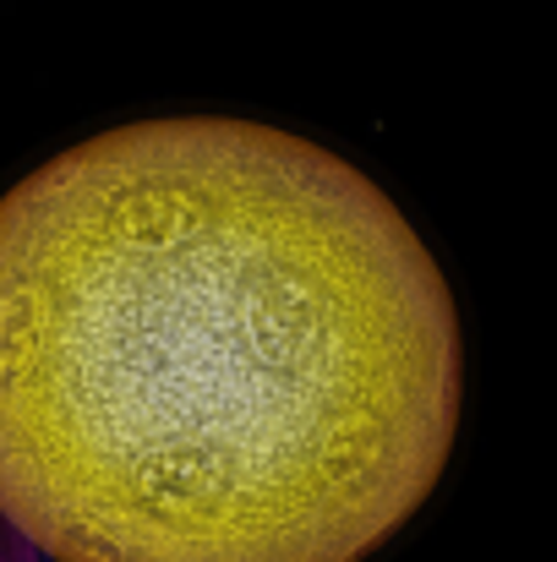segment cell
Segmentation results:
<instances>
[{"label": "cell", "mask_w": 557, "mask_h": 562, "mask_svg": "<svg viewBox=\"0 0 557 562\" xmlns=\"http://www.w3.org/2000/svg\"><path fill=\"white\" fill-rule=\"evenodd\" d=\"M459 420L448 284L252 121L88 137L0 196V519L49 562H361Z\"/></svg>", "instance_id": "1"}]
</instances>
